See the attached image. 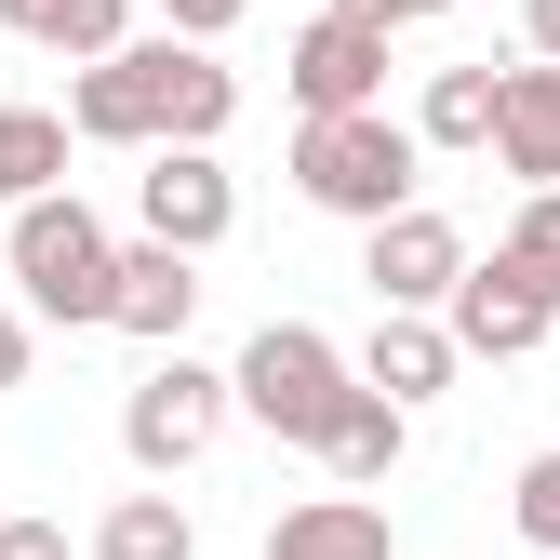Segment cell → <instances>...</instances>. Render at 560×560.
Returning a JSON list of instances; mask_svg holds the SVG:
<instances>
[{"label": "cell", "instance_id": "15", "mask_svg": "<svg viewBox=\"0 0 560 560\" xmlns=\"http://www.w3.org/2000/svg\"><path fill=\"white\" fill-rule=\"evenodd\" d=\"M400 441H413V413H387L374 387L320 428V467H334V494H387V467H400Z\"/></svg>", "mask_w": 560, "mask_h": 560}, {"label": "cell", "instance_id": "17", "mask_svg": "<svg viewBox=\"0 0 560 560\" xmlns=\"http://www.w3.org/2000/svg\"><path fill=\"white\" fill-rule=\"evenodd\" d=\"M54 187H67V120L54 107H0V214H27Z\"/></svg>", "mask_w": 560, "mask_h": 560}, {"label": "cell", "instance_id": "19", "mask_svg": "<svg viewBox=\"0 0 560 560\" xmlns=\"http://www.w3.org/2000/svg\"><path fill=\"white\" fill-rule=\"evenodd\" d=\"M521 280H534V294H560V187H534L521 200V214H508V241H494Z\"/></svg>", "mask_w": 560, "mask_h": 560}, {"label": "cell", "instance_id": "5", "mask_svg": "<svg viewBox=\"0 0 560 560\" xmlns=\"http://www.w3.org/2000/svg\"><path fill=\"white\" fill-rule=\"evenodd\" d=\"M214 441H228V374H214V361H187V347H161L148 387L120 400V454L148 467V480H174V467H200Z\"/></svg>", "mask_w": 560, "mask_h": 560}, {"label": "cell", "instance_id": "14", "mask_svg": "<svg viewBox=\"0 0 560 560\" xmlns=\"http://www.w3.org/2000/svg\"><path fill=\"white\" fill-rule=\"evenodd\" d=\"M0 27L40 40V54H67V67H107L133 40V0H0Z\"/></svg>", "mask_w": 560, "mask_h": 560}, {"label": "cell", "instance_id": "13", "mask_svg": "<svg viewBox=\"0 0 560 560\" xmlns=\"http://www.w3.org/2000/svg\"><path fill=\"white\" fill-rule=\"evenodd\" d=\"M347 374H361L387 413H413V400H441V387H454V334H441V320H374V347H361Z\"/></svg>", "mask_w": 560, "mask_h": 560}, {"label": "cell", "instance_id": "3", "mask_svg": "<svg viewBox=\"0 0 560 560\" xmlns=\"http://www.w3.org/2000/svg\"><path fill=\"white\" fill-rule=\"evenodd\" d=\"M361 400V374H347V347L320 334V320H267L241 361H228V413H254L267 441H294V454H320V428Z\"/></svg>", "mask_w": 560, "mask_h": 560}, {"label": "cell", "instance_id": "16", "mask_svg": "<svg viewBox=\"0 0 560 560\" xmlns=\"http://www.w3.org/2000/svg\"><path fill=\"white\" fill-rule=\"evenodd\" d=\"M400 133H413V148H454V161H467L480 133H494V67H428V94H413V120H400Z\"/></svg>", "mask_w": 560, "mask_h": 560}, {"label": "cell", "instance_id": "2", "mask_svg": "<svg viewBox=\"0 0 560 560\" xmlns=\"http://www.w3.org/2000/svg\"><path fill=\"white\" fill-rule=\"evenodd\" d=\"M413 174H428V148L387 120V107H347V120H294V187L307 214H347V228H387L413 214Z\"/></svg>", "mask_w": 560, "mask_h": 560}, {"label": "cell", "instance_id": "22", "mask_svg": "<svg viewBox=\"0 0 560 560\" xmlns=\"http://www.w3.org/2000/svg\"><path fill=\"white\" fill-rule=\"evenodd\" d=\"M0 560H67V521H0Z\"/></svg>", "mask_w": 560, "mask_h": 560}, {"label": "cell", "instance_id": "24", "mask_svg": "<svg viewBox=\"0 0 560 560\" xmlns=\"http://www.w3.org/2000/svg\"><path fill=\"white\" fill-rule=\"evenodd\" d=\"M521 40H534V67H560V0H521Z\"/></svg>", "mask_w": 560, "mask_h": 560}, {"label": "cell", "instance_id": "8", "mask_svg": "<svg viewBox=\"0 0 560 560\" xmlns=\"http://www.w3.org/2000/svg\"><path fill=\"white\" fill-rule=\"evenodd\" d=\"M441 334H454V361H534V347L560 334V294H534V280H521L508 254H494V267L467 254V280H454Z\"/></svg>", "mask_w": 560, "mask_h": 560}, {"label": "cell", "instance_id": "21", "mask_svg": "<svg viewBox=\"0 0 560 560\" xmlns=\"http://www.w3.org/2000/svg\"><path fill=\"white\" fill-rule=\"evenodd\" d=\"M241 27V0H161V40H200V54H214Z\"/></svg>", "mask_w": 560, "mask_h": 560}, {"label": "cell", "instance_id": "11", "mask_svg": "<svg viewBox=\"0 0 560 560\" xmlns=\"http://www.w3.org/2000/svg\"><path fill=\"white\" fill-rule=\"evenodd\" d=\"M480 148H494V174H521V200L534 187H560V67H494V133H480Z\"/></svg>", "mask_w": 560, "mask_h": 560}, {"label": "cell", "instance_id": "23", "mask_svg": "<svg viewBox=\"0 0 560 560\" xmlns=\"http://www.w3.org/2000/svg\"><path fill=\"white\" fill-rule=\"evenodd\" d=\"M334 14H361V27H387V40H400L413 14H454V0H334Z\"/></svg>", "mask_w": 560, "mask_h": 560}, {"label": "cell", "instance_id": "18", "mask_svg": "<svg viewBox=\"0 0 560 560\" xmlns=\"http://www.w3.org/2000/svg\"><path fill=\"white\" fill-rule=\"evenodd\" d=\"M94 560H200V521H187L174 494H120V508L94 521Z\"/></svg>", "mask_w": 560, "mask_h": 560}, {"label": "cell", "instance_id": "1", "mask_svg": "<svg viewBox=\"0 0 560 560\" xmlns=\"http://www.w3.org/2000/svg\"><path fill=\"white\" fill-rule=\"evenodd\" d=\"M241 120V67L200 40H120L107 67L67 81V133L81 148H214Z\"/></svg>", "mask_w": 560, "mask_h": 560}, {"label": "cell", "instance_id": "4", "mask_svg": "<svg viewBox=\"0 0 560 560\" xmlns=\"http://www.w3.org/2000/svg\"><path fill=\"white\" fill-rule=\"evenodd\" d=\"M107 267H120V241L94 228L81 187H54V200L14 214V294H27V320H107Z\"/></svg>", "mask_w": 560, "mask_h": 560}, {"label": "cell", "instance_id": "9", "mask_svg": "<svg viewBox=\"0 0 560 560\" xmlns=\"http://www.w3.org/2000/svg\"><path fill=\"white\" fill-rule=\"evenodd\" d=\"M294 107L307 120H347V107H387V27H361V14H320V27H294Z\"/></svg>", "mask_w": 560, "mask_h": 560}, {"label": "cell", "instance_id": "10", "mask_svg": "<svg viewBox=\"0 0 560 560\" xmlns=\"http://www.w3.org/2000/svg\"><path fill=\"white\" fill-rule=\"evenodd\" d=\"M187 320H200V254L120 241V267H107V334H133V347H187Z\"/></svg>", "mask_w": 560, "mask_h": 560}, {"label": "cell", "instance_id": "25", "mask_svg": "<svg viewBox=\"0 0 560 560\" xmlns=\"http://www.w3.org/2000/svg\"><path fill=\"white\" fill-rule=\"evenodd\" d=\"M0 387H27V307H0Z\"/></svg>", "mask_w": 560, "mask_h": 560}, {"label": "cell", "instance_id": "7", "mask_svg": "<svg viewBox=\"0 0 560 560\" xmlns=\"http://www.w3.org/2000/svg\"><path fill=\"white\" fill-rule=\"evenodd\" d=\"M241 228V187L214 148H148V174H133V241H161V254H214Z\"/></svg>", "mask_w": 560, "mask_h": 560}, {"label": "cell", "instance_id": "20", "mask_svg": "<svg viewBox=\"0 0 560 560\" xmlns=\"http://www.w3.org/2000/svg\"><path fill=\"white\" fill-rule=\"evenodd\" d=\"M508 521H521V547H534V560H560V441H547V454L521 467V494H508Z\"/></svg>", "mask_w": 560, "mask_h": 560}, {"label": "cell", "instance_id": "6", "mask_svg": "<svg viewBox=\"0 0 560 560\" xmlns=\"http://www.w3.org/2000/svg\"><path fill=\"white\" fill-rule=\"evenodd\" d=\"M361 280H374V320H441V307H454V280H467V228L413 200V214L361 228Z\"/></svg>", "mask_w": 560, "mask_h": 560}, {"label": "cell", "instance_id": "12", "mask_svg": "<svg viewBox=\"0 0 560 560\" xmlns=\"http://www.w3.org/2000/svg\"><path fill=\"white\" fill-rule=\"evenodd\" d=\"M267 560H400V534L374 494H294L267 521Z\"/></svg>", "mask_w": 560, "mask_h": 560}]
</instances>
